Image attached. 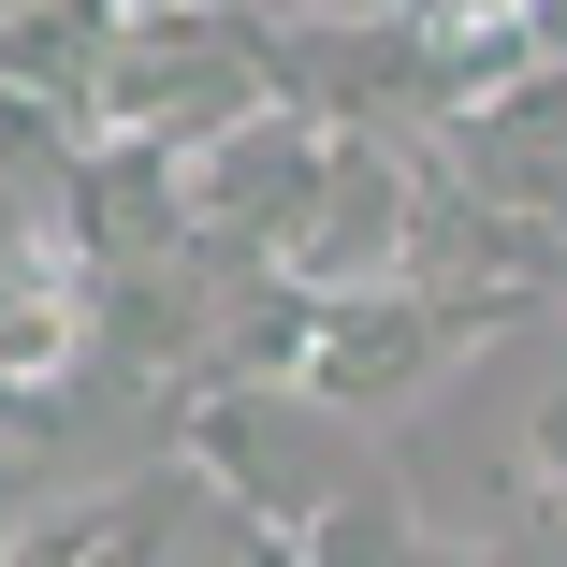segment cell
Masks as SVG:
<instances>
[{
    "label": "cell",
    "instance_id": "1",
    "mask_svg": "<svg viewBox=\"0 0 567 567\" xmlns=\"http://www.w3.org/2000/svg\"><path fill=\"white\" fill-rule=\"evenodd\" d=\"M248 102H277V30L248 16V0H132L87 132H146V146L189 161L204 132H234Z\"/></svg>",
    "mask_w": 567,
    "mask_h": 567
},
{
    "label": "cell",
    "instance_id": "2",
    "mask_svg": "<svg viewBox=\"0 0 567 567\" xmlns=\"http://www.w3.org/2000/svg\"><path fill=\"white\" fill-rule=\"evenodd\" d=\"M509 306H481V291H422V277H364V291H320V320H306V393L334 408V422H379V408H408L466 334H495Z\"/></svg>",
    "mask_w": 567,
    "mask_h": 567
},
{
    "label": "cell",
    "instance_id": "3",
    "mask_svg": "<svg viewBox=\"0 0 567 567\" xmlns=\"http://www.w3.org/2000/svg\"><path fill=\"white\" fill-rule=\"evenodd\" d=\"M320 161H334V117H306L291 87L248 102L234 132H204V146H189V234H204V248H234V262H291Z\"/></svg>",
    "mask_w": 567,
    "mask_h": 567
},
{
    "label": "cell",
    "instance_id": "4",
    "mask_svg": "<svg viewBox=\"0 0 567 567\" xmlns=\"http://www.w3.org/2000/svg\"><path fill=\"white\" fill-rule=\"evenodd\" d=\"M408 189H422V132H334V161L306 189V234H291L277 277H306V291L408 277Z\"/></svg>",
    "mask_w": 567,
    "mask_h": 567
},
{
    "label": "cell",
    "instance_id": "5",
    "mask_svg": "<svg viewBox=\"0 0 567 567\" xmlns=\"http://www.w3.org/2000/svg\"><path fill=\"white\" fill-rule=\"evenodd\" d=\"M73 262L87 277H146V262H175V248H204L189 234V161L175 146H146V132H87L73 146Z\"/></svg>",
    "mask_w": 567,
    "mask_h": 567
},
{
    "label": "cell",
    "instance_id": "6",
    "mask_svg": "<svg viewBox=\"0 0 567 567\" xmlns=\"http://www.w3.org/2000/svg\"><path fill=\"white\" fill-rule=\"evenodd\" d=\"M436 146L466 161L481 189H509L524 218H553L567 234V44H538L524 73H495V87H466L436 117Z\"/></svg>",
    "mask_w": 567,
    "mask_h": 567
},
{
    "label": "cell",
    "instance_id": "7",
    "mask_svg": "<svg viewBox=\"0 0 567 567\" xmlns=\"http://www.w3.org/2000/svg\"><path fill=\"white\" fill-rule=\"evenodd\" d=\"M117 30H132V0H0V87H30V102H59V117H87Z\"/></svg>",
    "mask_w": 567,
    "mask_h": 567
},
{
    "label": "cell",
    "instance_id": "8",
    "mask_svg": "<svg viewBox=\"0 0 567 567\" xmlns=\"http://www.w3.org/2000/svg\"><path fill=\"white\" fill-rule=\"evenodd\" d=\"M538 538H553V553H567V422H553V436H538Z\"/></svg>",
    "mask_w": 567,
    "mask_h": 567
},
{
    "label": "cell",
    "instance_id": "9",
    "mask_svg": "<svg viewBox=\"0 0 567 567\" xmlns=\"http://www.w3.org/2000/svg\"><path fill=\"white\" fill-rule=\"evenodd\" d=\"M16 524H30V481H16V451H0V553H16Z\"/></svg>",
    "mask_w": 567,
    "mask_h": 567
},
{
    "label": "cell",
    "instance_id": "10",
    "mask_svg": "<svg viewBox=\"0 0 567 567\" xmlns=\"http://www.w3.org/2000/svg\"><path fill=\"white\" fill-rule=\"evenodd\" d=\"M538 30H553V44H567V0H538Z\"/></svg>",
    "mask_w": 567,
    "mask_h": 567
},
{
    "label": "cell",
    "instance_id": "11",
    "mask_svg": "<svg viewBox=\"0 0 567 567\" xmlns=\"http://www.w3.org/2000/svg\"><path fill=\"white\" fill-rule=\"evenodd\" d=\"M248 16H262V0H248Z\"/></svg>",
    "mask_w": 567,
    "mask_h": 567
}]
</instances>
